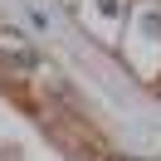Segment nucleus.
<instances>
[{"mask_svg":"<svg viewBox=\"0 0 161 161\" xmlns=\"http://www.w3.org/2000/svg\"><path fill=\"white\" fill-rule=\"evenodd\" d=\"M0 64H10V69H20V73H34V49L25 44V34L0 30Z\"/></svg>","mask_w":161,"mask_h":161,"instance_id":"1","label":"nucleus"}]
</instances>
